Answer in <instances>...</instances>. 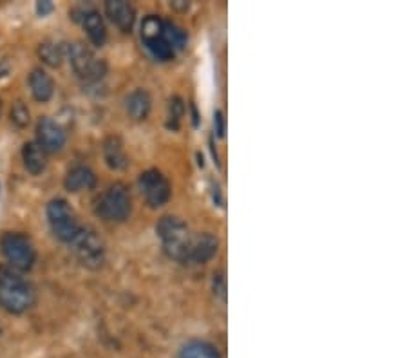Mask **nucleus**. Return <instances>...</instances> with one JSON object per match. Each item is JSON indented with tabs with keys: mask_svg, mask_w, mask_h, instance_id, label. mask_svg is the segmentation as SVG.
Segmentation results:
<instances>
[{
	"mask_svg": "<svg viewBox=\"0 0 407 358\" xmlns=\"http://www.w3.org/2000/svg\"><path fill=\"white\" fill-rule=\"evenodd\" d=\"M29 87H31V94L36 102L45 103L53 98L54 82L44 69H33L29 75Z\"/></svg>",
	"mask_w": 407,
	"mask_h": 358,
	"instance_id": "16",
	"label": "nucleus"
},
{
	"mask_svg": "<svg viewBox=\"0 0 407 358\" xmlns=\"http://www.w3.org/2000/svg\"><path fill=\"white\" fill-rule=\"evenodd\" d=\"M47 221L54 237L67 244L71 243L82 228L76 219V214L73 212L66 199H53L47 204Z\"/></svg>",
	"mask_w": 407,
	"mask_h": 358,
	"instance_id": "6",
	"label": "nucleus"
},
{
	"mask_svg": "<svg viewBox=\"0 0 407 358\" xmlns=\"http://www.w3.org/2000/svg\"><path fill=\"white\" fill-rule=\"evenodd\" d=\"M217 250H219V241H217L216 235L208 234V232L195 235L191 241L185 262H188V264H205L216 255Z\"/></svg>",
	"mask_w": 407,
	"mask_h": 358,
	"instance_id": "12",
	"label": "nucleus"
},
{
	"mask_svg": "<svg viewBox=\"0 0 407 358\" xmlns=\"http://www.w3.org/2000/svg\"><path fill=\"white\" fill-rule=\"evenodd\" d=\"M151 109V94L147 93L145 89H134L133 93L125 98V111H127L128 118H133L134 121H143L149 118Z\"/></svg>",
	"mask_w": 407,
	"mask_h": 358,
	"instance_id": "14",
	"label": "nucleus"
},
{
	"mask_svg": "<svg viewBox=\"0 0 407 358\" xmlns=\"http://www.w3.org/2000/svg\"><path fill=\"white\" fill-rule=\"evenodd\" d=\"M133 212L131 192L124 183H114L96 201V214L103 221L124 223Z\"/></svg>",
	"mask_w": 407,
	"mask_h": 358,
	"instance_id": "3",
	"label": "nucleus"
},
{
	"mask_svg": "<svg viewBox=\"0 0 407 358\" xmlns=\"http://www.w3.org/2000/svg\"><path fill=\"white\" fill-rule=\"evenodd\" d=\"M29 109L24 105L22 102H17L13 107H11V121L17 125L18 128H24L29 125Z\"/></svg>",
	"mask_w": 407,
	"mask_h": 358,
	"instance_id": "23",
	"label": "nucleus"
},
{
	"mask_svg": "<svg viewBox=\"0 0 407 358\" xmlns=\"http://www.w3.org/2000/svg\"><path fill=\"white\" fill-rule=\"evenodd\" d=\"M64 185H66V191L69 192L91 191V188L96 186V176H94V172L89 167L76 165V167H73L67 172L66 179H64Z\"/></svg>",
	"mask_w": 407,
	"mask_h": 358,
	"instance_id": "15",
	"label": "nucleus"
},
{
	"mask_svg": "<svg viewBox=\"0 0 407 358\" xmlns=\"http://www.w3.org/2000/svg\"><path fill=\"white\" fill-rule=\"evenodd\" d=\"M138 185H140V192H142L147 204L152 208H160L167 204L170 194H172L168 179L156 168H149V170L140 174Z\"/></svg>",
	"mask_w": 407,
	"mask_h": 358,
	"instance_id": "9",
	"label": "nucleus"
},
{
	"mask_svg": "<svg viewBox=\"0 0 407 358\" xmlns=\"http://www.w3.org/2000/svg\"><path fill=\"white\" fill-rule=\"evenodd\" d=\"M73 15H75L73 18L78 20L85 29L89 40H91V44L96 45V47H102L107 42V27L102 15L98 13L94 8H76L73 11Z\"/></svg>",
	"mask_w": 407,
	"mask_h": 358,
	"instance_id": "11",
	"label": "nucleus"
},
{
	"mask_svg": "<svg viewBox=\"0 0 407 358\" xmlns=\"http://www.w3.org/2000/svg\"><path fill=\"white\" fill-rule=\"evenodd\" d=\"M66 130L54 119L42 116L36 124V143L44 149L47 154L60 152L66 145Z\"/></svg>",
	"mask_w": 407,
	"mask_h": 358,
	"instance_id": "10",
	"label": "nucleus"
},
{
	"mask_svg": "<svg viewBox=\"0 0 407 358\" xmlns=\"http://www.w3.org/2000/svg\"><path fill=\"white\" fill-rule=\"evenodd\" d=\"M105 13L121 33H131L136 22V11L125 0H107Z\"/></svg>",
	"mask_w": 407,
	"mask_h": 358,
	"instance_id": "13",
	"label": "nucleus"
},
{
	"mask_svg": "<svg viewBox=\"0 0 407 358\" xmlns=\"http://www.w3.org/2000/svg\"><path fill=\"white\" fill-rule=\"evenodd\" d=\"M103 159H105L107 167L112 170H125L128 167V158L125 154L120 137L109 136L103 142Z\"/></svg>",
	"mask_w": 407,
	"mask_h": 358,
	"instance_id": "18",
	"label": "nucleus"
},
{
	"mask_svg": "<svg viewBox=\"0 0 407 358\" xmlns=\"http://www.w3.org/2000/svg\"><path fill=\"white\" fill-rule=\"evenodd\" d=\"M54 9L53 2H49V0H44V2H36V13L40 15V17H47L51 11Z\"/></svg>",
	"mask_w": 407,
	"mask_h": 358,
	"instance_id": "25",
	"label": "nucleus"
},
{
	"mask_svg": "<svg viewBox=\"0 0 407 358\" xmlns=\"http://www.w3.org/2000/svg\"><path fill=\"white\" fill-rule=\"evenodd\" d=\"M64 49H66V58L71 62L73 71L78 78L93 84V82H100L107 75V64L94 57L93 51L82 42L66 44Z\"/></svg>",
	"mask_w": 407,
	"mask_h": 358,
	"instance_id": "5",
	"label": "nucleus"
},
{
	"mask_svg": "<svg viewBox=\"0 0 407 358\" xmlns=\"http://www.w3.org/2000/svg\"><path fill=\"white\" fill-rule=\"evenodd\" d=\"M177 358H221L219 351L212 344L205 341H191L186 342L179 350Z\"/></svg>",
	"mask_w": 407,
	"mask_h": 358,
	"instance_id": "19",
	"label": "nucleus"
},
{
	"mask_svg": "<svg viewBox=\"0 0 407 358\" xmlns=\"http://www.w3.org/2000/svg\"><path fill=\"white\" fill-rule=\"evenodd\" d=\"M38 57H40V60L45 66L60 67L64 62V58H66V49H64V45L47 40V42H42L38 45Z\"/></svg>",
	"mask_w": 407,
	"mask_h": 358,
	"instance_id": "20",
	"label": "nucleus"
},
{
	"mask_svg": "<svg viewBox=\"0 0 407 358\" xmlns=\"http://www.w3.org/2000/svg\"><path fill=\"white\" fill-rule=\"evenodd\" d=\"M33 284L11 266H0V308L8 313L22 315L35 306Z\"/></svg>",
	"mask_w": 407,
	"mask_h": 358,
	"instance_id": "1",
	"label": "nucleus"
},
{
	"mask_svg": "<svg viewBox=\"0 0 407 358\" xmlns=\"http://www.w3.org/2000/svg\"><path fill=\"white\" fill-rule=\"evenodd\" d=\"M0 252L11 268L17 271H29L36 261V250L31 239L20 232H6L0 237Z\"/></svg>",
	"mask_w": 407,
	"mask_h": 358,
	"instance_id": "4",
	"label": "nucleus"
},
{
	"mask_svg": "<svg viewBox=\"0 0 407 358\" xmlns=\"http://www.w3.org/2000/svg\"><path fill=\"white\" fill-rule=\"evenodd\" d=\"M156 234L160 237L163 252L174 261L185 262L191 246V230L183 219L176 216H163L156 225Z\"/></svg>",
	"mask_w": 407,
	"mask_h": 358,
	"instance_id": "2",
	"label": "nucleus"
},
{
	"mask_svg": "<svg viewBox=\"0 0 407 358\" xmlns=\"http://www.w3.org/2000/svg\"><path fill=\"white\" fill-rule=\"evenodd\" d=\"M71 250L76 259L91 270H96L105 262V244L102 237L93 230V228H84L82 226L78 235L73 239Z\"/></svg>",
	"mask_w": 407,
	"mask_h": 358,
	"instance_id": "7",
	"label": "nucleus"
},
{
	"mask_svg": "<svg viewBox=\"0 0 407 358\" xmlns=\"http://www.w3.org/2000/svg\"><path fill=\"white\" fill-rule=\"evenodd\" d=\"M214 125H216L217 136H225V116H223L221 111H216V114H214Z\"/></svg>",
	"mask_w": 407,
	"mask_h": 358,
	"instance_id": "24",
	"label": "nucleus"
},
{
	"mask_svg": "<svg viewBox=\"0 0 407 358\" xmlns=\"http://www.w3.org/2000/svg\"><path fill=\"white\" fill-rule=\"evenodd\" d=\"M165 35H167V40L170 42L176 53L186 45V33L183 31L182 27L168 22V20H165Z\"/></svg>",
	"mask_w": 407,
	"mask_h": 358,
	"instance_id": "21",
	"label": "nucleus"
},
{
	"mask_svg": "<svg viewBox=\"0 0 407 358\" xmlns=\"http://www.w3.org/2000/svg\"><path fill=\"white\" fill-rule=\"evenodd\" d=\"M22 159L26 170L29 174H33V176L42 174L45 170V167H47V152L36 142H29L24 145Z\"/></svg>",
	"mask_w": 407,
	"mask_h": 358,
	"instance_id": "17",
	"label": "nucleus"
},
{
	"mask_svg": "<svg viewBox=\"0 0 407 358\" xmlns=\"http://www.w3.org/2000/svg\"><path fill=\"white\" fill-rule=\"evenodd\" d=\"M142 40L147 51L160 62H168L176 57V51L165 35V20L156 15H149L142 22Z\"/></svg>",
	"mask_w": 407,
	"mask_h": 358,
	"instance_id": "8",
	"label": "nucleus"
},
{
	"mask_svg": "<svg viewBox=\"0 0 407 358\" xmlns=\"http://www.w3.org/2000/svg\"><path fill=\"white\" fill-rule=\"evenodd\" d=\"M183 112H185V105H183L182 98L177 96L172 98V100H170V105H168V127L170 128L179 127Z\"/></svg>",
	"mask_w": 407,
	"mask_h": 358,
	"instance_id": "22",
	"label": "nucleus"
}]
</instances>
